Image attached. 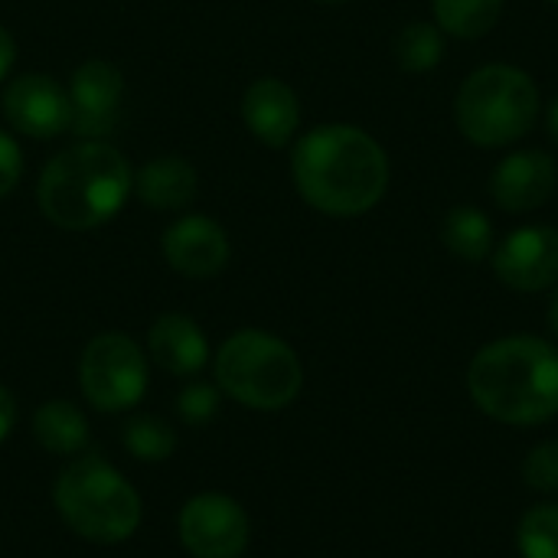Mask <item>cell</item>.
Returning <instances> with one entry per match:
<instances>
[{
    "mask_svg": "<svg viewBox=\"0 0 558 558\" xmlns=\"http://www.w3.org/2000/svg\"><path fill=\"white\" fill-rule=\"evenodd\" d=\"M291 173L298 193L317 213L353 219L386 196L389 157L383 144L356 124H320L298 141Z\"/></svg>",
    "mask_w": 558,
    "mask_h": 558,
    "instance_id": "cell-1",
    "label": "cell"
},
{
    "mask_svg": "<svg viewBox=\"0 0 558 558\" xmlns=\"http://www.w3.org/2000/svg\"><path fill=\"white\" fill-rule=\"evenodd\" d=\"M468 392L500 425H546L558 415V347L530 333L481 347L468 366Z\"/></svg>",
    "mask_w": 558,
    "mask_h": 558,
    "instance_id": "cell-2",
    "label": "cell"
},
{
    "mask_svg": "<svg viewBox=\"0 0 558 558\" xmlns=\"http://www.w3.org/2000/svg\"><path fill=\"white\" fill-rule=\"evenodd\" d=\"M131 186L134 177L121 150L105 141H82L46 163L36 199L52 226L82 232L114 219Z\"/></svg>",
    "mask_w": 558,
    "mask_h": 558,
    "instance_id": "cell-3",
    "label": "cell"
},
{
    "mask_svg": "<svg viewBox=\"0 0 558 558\" xmlns=\"http://www.w3.org/2000/svg\"><path fill=\"white\" fill-rule=\"evenodd\" d=\"M56 510L72 533L88 543L114 546L134 536L141 523L137 490L101 458H75L56 481Z\"/></svg>",
    "mask_w": 558,
    "mask_h": 558,
    "instance_id": "cell-4",
    "label": "cell"
},
{
    "mask_svg": "<svg viewBox=\"0 0 558 558\" xmlns=\"http://www.w3.org/2000/svg\"><path fill=\"white\" fill-rule=\"evenodd\" d=\"M539 118V88L530 72L490 62L474 69L454 98V121L477 147H507Z\"/></svg>",
    "mask_w": 558,
    "mask_h": 558,
    "instance_id": "cell-5",
    "label": "cell"
},
{
    "mask_svg": "<svg viewBox=\"0 0 558 558\" xmlns=\"http://www.w3.org/2000/svg\"><path fill=\"white\" fill-rule=\"evenodd\" d=\"M216 383L252 412H281L301 396L304 366L281 337L239 330L216 353Z\"/></svg>",
    "mask_w": 558,
    "mask_h": 558,
    "instance_id": "cell-6",
    "label": "cell"
},
{
    "mask_svg": "<svg viewBox=\"0 0 558 558\" xmlns=\"http://www.w3.org/2000/svg\"><path fill=\"white\" fill-rule=\"evenodd\" d=\"M78 386L98 412H128L147 392V360L124 333H98L78 360Z\"/></svg>",
    "mask_w": 558,
    "mask_h": 558,
    "instance_id": "cell-7",
    "label": "cell"
},
{
    "mask_svg": "<svg viewBox=\"0 0 558 558\" xmlns=\"http://www.w3.org/2000/svg\"><path fill=\"white\" fill-rule=\"evenodd\" d=\"M177 533L193 558H239L248 546L252 526L232 497L199 494L180 510Z\"/></svg>",
    "mask_w": 558,
    "mask_h": 558,
    "instance_id": "cell-8",
    "label": "cell"
},
{
    "mask_svg": "<svg viewBox=\"0 0 558 558\" xmlns=\"http://www.w3.org/2000/svg\"><path fill=\"white\" fill-rule=\"evenodd\" d=\"M497 278L523 294H536L558 284V229L523 226L510 232L494 252Z\"/></svg>",
    "mask_w": 558,
    "mask_h": 558,
    "instance_id": "cell-9",
    "label": "cell"
},
{
    "mask_svg": "<svg viewBox=\"0 0 558 558\" xmlns=\"http://www.w3.org/2000/svg\"><path fill=\"white\" fill-rule=\"evenodd\" d=\"M3 114L16 131H23L26 137H39V141L59 137L72 128L69 92L43 72H26L7 85Z\"/></svg>",
    "mask_w": 558,
    "mask_h": 558,
    "instance_id": "cell-10",
    "label": "cell"
},
{
    "mask_svg": "<svg viewBox=\"0 0 558 558\" xmlns=\"http://www.w3.org/2000/svg\"><path fill=\"white\" fill-rule=\"evenodd\" d=\"M124 75L105 59H88L72 72L69 101H72V131L85 141H101L121 111Z\"/></svg>",
    "mask_w": 558,
    "mask_h": 558,
    "instance_id": "cell-11",
    "label": "cell"
},
{
    "mask_svg": "<svg viewBox=\"0 0 558 558\" xmlns=\"http://www.w3.org/2000/svg\"><path fill=\"white\" fill-rule=\"evenodd\" d=\"M558 167L546 150H517L490 173V196L507 213H533L556 193Z\"/></svg>",
    "mask_w": 558,
    "mask_h": 558,
    "instance_id": "cell-12",
    "label": "cell"
},
{
    "mask_svg": "<svg viewBox=\"0 0 558 558\" xmlns=\"http://www.w3.org/2000/svg\"><path fill=\"white\" fill-rule=\"evenodd\" d=\"M163 258L186 278H213L229 265V235L206 216H183L163 232Z\"/></svg>",
    "mask_w": 558,
    "mask_h": 558,
    "instance_id": "cell-13",
    "label": "cell"
},
{
    "mask_svg": "<svg viewBox=\"0 0 558 558\" xmlns=\"http://www.w3.org/2000/svg\"><path fill=\"white\" fill-rule=\"evenodd\" d=\"M242 118L262 144L284 147L298 134L301 105H298V95L288 82L258 78L242 95Z\"/></svg>",
    "mask_w": 558,
    "mask_h": 558,
    "instance_id": "cell-14",
    "label": "cell"
},
{
    "mask_svg": "<svg viewBox=\"0 0 558 558\" xmlns=\"http://www.w3.org/2000/svg\"><path fill=\"white\" fill-rule=\"evenodd\" d=\"M147 353L170 376H196L209 360V343L190 317L163 314L150 324Z\"/></svg>",
    "mask_w": 558,
    "mask_h": 558,
    "instance_id": "cell-15",
    "label": "cell"
},
{
    "mask_svg": "<svg viewBox=\"0 0 558 558\" xmlns=\"http://www.w3.org/2000/svg\"><path fill=\"white\" fill-rule=\"evenodd\" d=\"M196 170L183 157H157L134 177V193L150 209H183L196 196Z\"/></svg>",
    "mask_w": 558,
    "mask_h": 558,
    "instance_id": "cell-16",
    "label": "cell"
},
{
    "mask_svg": "<svg viewBox=\"0 0 558 558\" xmlns=\"http://www.w3.org/2000/svg\"><path fill=\"white\" fill-rule=\"evenodd\" d=\"M33 435L36 441L49 451V454H59V458H69V454H78L88 441V422L85 415L65 402V399H52V402H43L33 415Z\"/></svg>",
    "mask_w": 558,
    "mask_h": 558,
    "instance_id": "cell-17",
    "label": "cell"
},
{
    "mask_svg": "<svg viewBox=\"0 0 558 558\" xmlns=\"http://www.w3.org/2000/svg\"><path fill=\"white\" fill-rule=\"evenodd\" d=\"M441 239L454 258L471 262V265L484 262L494 252V226L477 206H454L445 216Z\"/></svg>",
    "mask_w": 558,
    "mask_h": 558,
    "instance_id": "cell-18",
    "label": "cell"
},
{
    "mask_svg": "<svg viewBox=\"0 0 558 558\" xmlns=\"http://www.w3.org/2000/svg\"><path fill=\"white\" fill-rule=\"evenodd\" d=\"M432 10L445 33L458 39H481L497 26L504 0H432Z\"/></svg>",
    "mask_w": 558,
    "mask_h": 558,
    "instance_id": "cell-19",
    "label": "cell"
},
{
    "mask_svg": "<svg viewBox=\"0 0 558 558\" xmlns=\"http://www.w3.org/2000/svg\"><path fill=\"white\" fill-rule=\"evenodd\" d=\"M445 59V29L428 20L409 23L396 36V62L405 72H432Z\"/></svg>",
    "mask_w": 558,
    "mask_h": 558,
    "instance_id": "cell-20",
    "label": "cell"
},
{
    "mask_svg": "<svg viewBox=\"0 0 558 558\" xmlns=\"http://www.w3.org/2000/svg\"><path fill=\"white\" fill-rule=\"evenodd\" d=\"M124 448L144 464H160L177 451V432L163 418L137 415L124 425Z\"/></svg>",
    "mask_w": 558,
    "mask_h": 558,
    "instance_id": "cell-21",
    "label": "cell"
},
{
    "mask_svg": "<svg viewBox=\"0 0 558 558\" xmlns=\"http://www.w3.org/2000/svg\"><path fill=\"white\" fill-rule=\"evenodd\" d=\"M517 549L523 558H558V504H536L523 513Z\"/></svg>",
    "mask_w": 558,
    "mask_h": 558,
    "instance_id": "cell-22",
    "label": "cell"
},
{
    "mask_svg": "<svg viewBox=\"0 0 558 558\" xmlns=\"http://www.w3.org/2000/svg\"><path fill=\"white\" fill-rule=\"evenodd\" d=\"M523 481L536 494H558V441H543L526 454Z\"/></svg>",
    "mask_w": 558,
    "mask_h": 558,
    "instance_id": "cell-23",
    "label": "cell"
},
{
    "mask_svg": "<svg viewBox=\"0 0 558 558\" xmlns=\"http://www.w3.org/2000/svg\"><path fill=\"white\" fill-rule=\"evenodd\" d=\"M177 412L190 425L209 422L219 412V389L209 386V383H190V386H183V392L177 396Z\"/></svg>",
    "mask_w": 558,
    "mask_h": 558,
    "instance_id": "cell-24",
    "label": "cell"
},
{
    "mask_svg": "<svg viewBox=\"0 0 558 558\" xmlns=\"http://www.w3.org/2000/svg\"><path fill=\"white\" fill-rule=\"evenodd\" d=\"M20 177H23V154H20V144H16L7 131H0V199H3L7 193L16 190Z\"/></svg>",
    "mask_w": 558,
    "mask_h": 558,
    "instance_id": "cell-25",
    "label": "cell"
},
{
    "mask_svg": "<svg viewBox=\"0 0 558 558\" xmlns=\"http://www.w3.org/2000/svg\"><path fill=\"white\" fill-rule=\"evenodd\" d=\"M13 428H16V399L10 396L7 386H0V445L10 438Z\"/></svg>",
    "mask_w": 558,
    "mask_h": 558,
    "instance_id": "cell-26",
    "label": "cell"
},
{
    "mask_svg": "<svg viewBox=\"0 0 558 558\" xmlns=\"http://www.w3.org/2000/svg\"><path fill=\"white\" fill-rule=\"evenodd\" d=\"M13 59H16V43H13V36L0 26V78H7Z\"/></svg>",
    "mask_w": 558,
    "mask_h": 558,
    "instance_id": "cell-27",
    "label": "cell"
},
{
    "mask_svg": "<svg viewBox=\"0 0 558 558\" xmlns=\"http://www.w3.org/2000/svg\"><path fill=\"white\" fill-rule=\"evenodd\" d=\"M546 320H549L553 337H558V288H556V294H553V301H549V314H546Z\"/></svg>",
    "mask_w": 558,
    "mask_h": 558,
    "instance_id": "cell-28",
    "label": "cell"
},
{
    "mask_svg": "<svg viewBox=\"0 0 558 558\" xmlns=\"http://www.w3.org/2000/svg\"><path fill=\"white\" fill-rule=\"evenodd\" d=\"M549 134H553V141L558 144V98L549 105Z\"/></svg>",
    "mask_w": 558,
    "mask_h": 558,
    "instance_id": "cell-29",
    "label": "cell"
},
{
    "mask_svg": "<svg viewBox=\"0 0 558 558\" xmlns=\"http://www.w3.org/2000/svg\"><path fill=\"white\" fill-rule=\"evenodd\" d=\"M320 3H347V0H320Z\"/></svg>",
    "mask_w": 558,
    "mask_h": 558,
    "instance_id": "cell-30",
    "label": "cell"
},
{
    "mask_svg": "<svg viewBox=\"0 0 558 558\" xmlns=\"http://www.w3.org/2000/svg\"><path fill=\"white\" fill-rule=\"evenodd\" d=\"M549 3H556V7H558V0H549Z\"/></svg>",
    "mask_w": 558,
    "mask_h": 558,
    "instance_id": "cell-31",
    "label": "cell"
}]
</instances>
